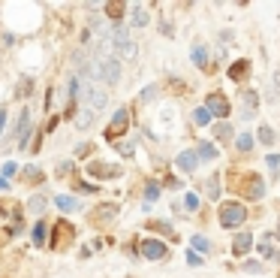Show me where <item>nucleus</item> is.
Segmentation results:
<instances>
[{"mask_svg":"<svg viewBox=\"0 0 280 278\" xmlns=\"http://www.w3.org/2000/svg\"><path fill=\"white\" fill-rule=\"evenodd\" d=\"M112 45L118 49V55L124 58V61H136V55H139V49H136V42L130 39V31H126L124 25H115L112 31Z\"/></svg>","mask_w":280,"mask_h":278,"instance_id":"nucleus-1","label":"nucleus"},{"mask_svg":"<svg viewBox=\"0 0 280 278\" xmlns=\"http://www.w3.org/2000/svg\"><path fill=\"white\" fill-rule=\"evenodd\" d=\"M235 188H238V194H241L244 200H262V194H265V181L256 173H244L238 178Z\"/></svg>","mask_w":280,"mask_h":278,"instance_id":"nucleus-2","label":"nucleus"},{"mask_svg":"<svg viewBox=\"0 0 280 278\" xmlns=\"http://www.w3.org/2000/svg\"><path fill=\"white\" fill-rule=\"evenodd\" d=\"M244 218H247V208H244V203H238V200H229V203L220 206V224H223L226 230L244 224Z\"/></svg>","mask_w":280,"mask_h":278,"instance_id":"nucleus-3","label":"nucleus"},{"mask_svg":"<svg viewBox=\"0 0 280 278\" xmlns=\"http://www.w3.org/2000/svg\"><path fill=\"white\" fill-rule=\"evenodd\" d=\"M82 97L88 100V109H91V112H96V109H103V106L109 103V94H106L96 82H88V85L82 88Z\"/></svg>","mask_w":280,"mask_h":278,"instance_id":"nucleus-4","label":"nucleus"},{"mask_svg":"<svg viewBox=\"0 0 280 278\" xmlns=\"http://www.w3.org/2000/svg\"><path fill=\"white\" fill-rule=\"evenodd\" d=\"M126 127H130V112H126V109H118L115 118H112V124L106 127V139H109V142H118V136L126 133Z\"/></svg>","mask_w":280,"mask_h":278,"instance_id":"nucleus-5","label":"nucleus"},{"mask_svg":"<svg viewBox=\"0 0 280 278\" xmlns=\"http://www.w3.org/2000/svg\"><path fill=\"white\" fill-rule=\"evenodd\" d=\"M205 109H208L211 115H217V118H226V115L232 112V103L226 100V94L214 91V94H208V97H205Z\"/></svg>","mask_w":280,"mask_h":278,"instance_id":"nucleus-6","label":"nucleus"},{"mask_svg":"<svg viewBox=\"0 0 280 278\" xmlns=\"http://www.w3.org/2000/svg\"><path fill=\"white\" fill-rule=\"evenodd\" d=\"M139 251H142V257H148V260H163L169 251H166V245L157 242V239H145V242L139 245Z\"/></svg>","mask_w":280,"mask_h":278,"instance_id":"nucleus-7","label":"nucleus"},{"mask_svg":"<svg viewBox=\"0 0 280 278\" xmlns=\"http://www.w3.org/2000/svg\"><path fill=\"white\" fill-rule=\"evenodd\" d=\"M247 76H250V61L247 58H241V61H235V64L229 67V79H232V82H247Z\"/></svg>","mask_w":280,"mask_h":278,"instance_id":"nucleus-8","label":"nucleus"},{"mask_svg":"<svg viewBox=\"0 0 280 278\" xmlns=\"http://www.w3.org/2000/svg\"><path fill=\"white\" fill-rule=\"evenodd\" d=\"M28 133H31V109H24L18 118V148H28Z\"/></svg>","mask_w":280,"mask_h":278,"instance_id":"nucleus-9","label":"nucleus"},{"mask_svg":"<svg viewBox=\"0 0 280 278\" xmlns=\"http://www.w3.org/2000/svg\"><path fill=\"white\" fill-rule=\"evenodd\" d=\"M250 245H253V236H250V233H238L235 242H232V254H235V257H244L250 251Z\"/></svg>","mask_w":280,"mask_h":278,"instance_id":"nucleus-10","label":"nucleus"},{"mask_svg":"<svg viewBox=\"0 0 280 278\" xmlns=\"http://www.w3.org/2000/svg\"><path fill=\"white\" fill-rule=\"evenodd\" d=\"M88 173H91V175H99V178H115V175H121V167H106V164H91V167H88Z\"/></svg>","mask_w":280,"mask_h":278,"instance_id":"nucleus-11","label":"nucleus"},{"mask_svg":"<svg viewBox=\"0 0 280 278\" xmlns=\"http://www.w3.org/2000/svg\"><path fill=\"white\" fill-rule=\"evenodd\" d=\"M193 64H196V67L199 70H208V73H211V64H208V49H205V45H193Z\"/></svg>","mask_w":280,"mask_h":278,"instance_id":"nucleus-12","label":"nucleus"},{"mask_svg":"<svg viewBox=\"0 0 280 278\" xmlns=\"http://www.w3.org/2000/svg\"><path fill=\"white\" fill-rule=\"evenodd\" d=\"M196 164H199V154H196V151H181V154H178V167H181L184 173H193Z\"/></svg>","mask_w":280,"mask_h":278,"instance_id":"nucleus-13","label":"nucleus"},{"mask_svg":"<svg viewBox=\"0 0 280 278\" xmlns=\"http://www.w3.org/2000/svg\"><path fill=\"white\" fill-rule=\"evenodd\" d=\"M55 203H58V208H63V212H75L79 206V200L75 197H66V194H61V197H55Z\"/></svg>","mask_w":280,"mask_h":278,"instance_id":"nucleus-14","label":"nucleus"},{"mask_svg":"<svg viewBox=\"0 0 280 278\" xmlns=\"http://www.w3.org/2000/svg\"><path fill=\"white\" fill-rule=\"evenodd\" d=\"M256 136H259V142H262V145H274V130H271V127H268V124H262V127H259V130H256Z\"/></svg>","mask_w":280,"mask_h":278,"instance_id":"nucleus-15","label":"nucleus"},{"mask_svg":"<svg viewBox=\"0 0 280 278\" xmlns=\"http://www.w3.org/2000/svg\"><path fill=\"white\" fill-rule=\"evenodd\" d=\"M199 157H205V160H214L217 157V148L211 145V142H199V151H196Z\"/></svg>","mask_w":280,"mask_h":278,"instance_id":"nucleus-16","label":"nucleus"},{"mask_svg":"<svg viewBox=\"0 0 280 278\" xmlns=\"http://www.w3.org/2000/svg\"><path fill=\"white\" fill-rule=\"evenodd\" d=\"M124 3H121V0H112V3H106V12H109V15H112V18H115V21H118V18H121V15H124Z\"/></svg>","mask_w":280,"mask_h":278,"instance_id":"nucleus-17","label":"nucleus"},{"mask_svg":"<svg viewBox=\"0 0 280 278\" xmlns=\"http://www.w3.org/2000/svg\"><path fill=\"white\" fill-rule=\"evenodd\" d=\"M214 136H217L220 142H232V127H229V124H217V127H214Z\"/></svg>","mask_w":280,"mask_h":278,"instance_id":"nucleus-18","label":"nucleus"},{"mask_svg":"<svg viewBox=\"0 0 280 278\" xmlns=\"http://www.w3.org/2000/svg\"><path fill=\"white\" fill-rule=\"evenodd\" d=\"M91 121H93V112H91V109H82V112H79V118H75V124H79L82 130H85V127H91Z\"/></svg>","mask_w":280,"mask_h":278,"instance_id":"nucleus-19","label":"nucleus"},{"mask_svg":"<svg viewBox=\"0 0 280 278\" xmlns=\"http://www.w3.org/2000/svg\"><path fill=\"white\" fill-rule=\"evenodd\" d=\"M235 145H238V151H250V148H253V136H250V133H238Z\"/></svg>","mask_w":280,"mask_h":278,"instance_id":"nucleus-20","label":"nucleus"},{"mask_svg":"<svg viewBox=\"0 0 280 278\" xmlns=\"http://www.w3.org/2000/svg\"><path fill=\"white\" fill-rule=\"evenodd\" d=\"M205 191H208V200H217V194H220L217 175H211V178H208V184H205Z\"/></svg>","mask_w":280,"mask_h":278,"instance_id":"nucleus-21","label":"nucleus"},{"mask_svg":"<svg viewBox=\"0 0 280 278\" xmlns=\"http://www.w3.org/2000/svg\"><path fill=\"white\" fill-rule=\"evenodd\" d=\"M193 121H196V124H208V121H211V112L202 106V109H196V112H193Z\"/></svg>","mask_w":280,"mask_h":278,"instance_id":"nucleus-22","label":"nucleus"},{"mask_svg":"<svg viewBox=\"0 0 280 278\" xmlns=\"http://www.w3.org/2000/svg\"><path fill=\"white\" fill-rule=\"evenodd\" d=\"M133 25H136V28H145V25H148V12H145L142 6L136 9V15H133Z\"/></svg>","mask_w":280,"mask_h":278,"instance_id":"nucleus-23","label":"nucleus"},{"mask_svg":"<svg viewBox=\"0 0 280 278\" xmlns=\"http://www.w3.org/2000/svg\"><path fill=\"white\" fill-rule=\"evenodd\" d=\"M45 242V224H36L33 227V245H42Z\"/></svg>","mask_w":280,"mask_h":278,"instance_id":"nucleus-24","label":"nucleus"},{"mask_svg":"<svg viewBox=\"0 0 280 278\" xmlns=\"http://www.w3.org/2000/svg\"><path fill=\"white\" fill-rule=\"evenodd\" d=\"M157 197H160V188H157L154 181H148V188H145V200H148V203H154Z\"/></svg>","mask_w":280,"mask_h":278,"instance_id":"nucleus-25","label":"nucleus"},{"mask_svg":"<svg viewBox=\"0 0 280 278\" xmlns=\"http://www.w3.org/2000/svg\"><path fill=\"white\" fill-rule=\"evenodd\" d=\"M193 248H196V251H211V242H208L205 236H193Z\"/></svg>","mask_w":280,"mask_h":278,"instance_id":"nucleus-26","label":"nucleus"},{"mask_svg":"<svg viewBox=\"0 0 280 278\" xmlns=\"http://www.w3.org/2000/svg\"><path fill=\"white\" fill-rule=\"evenodd\" d=\"M28 208H31V212H36V215H39V212H42V208H45V197H33L31 203H28Z\"/></svg>","mask_w":280,"mask_h":278,"instance_id":"nucleus-27","label":"nucleus"},{"mask_svg":"<svg viewBox=\"0 0 280 278\" xmlns=\"http://www.w3.org/2000/svg\"><path fill=\"white\" fill-rule=\"evenodd\" d=\"M148 227H151V230H160V233H169V236H175V233H172V227H169V224H163V221H151Z\"/></svg>","mask_w":280,"mask_h":278,"instance_id":"nucleus-28","label":"nucleus"},{"mask_svg":"<svg viewBox=\"0 0 280 278\" xmlns=\"http://www.w3.org/2000/svg\"><path fill=\"white\" fill-rule=\"evenodd\" d=\"M24 178H28V181H42V173H39L36 167H28V170H24Z\"/></svg>","mask_w":280,"mask_h":278,"instance_id":"nucleus-29","label":"nucleus"},{"mask_svg":"<svg viewBox=\"0 0 280 278\" xmlns=\"http://www.w3.org/2000/svg\"><path fill=\"white\" fill-rule=\"evenodd\" d=\"M169 85H172V91H175V94H184V91H187V85L181 82V79H169Z\"/></svg>","mask_w":280,"mask_h":278,"instance_id":"nucleus-30","label":"nucleus"},{"mask_svg":"<svg viewBox=\"0 0 280 278\" xmlns=\"http://www.w3.org/2000/svg\"><path fill=\"white\" fill-rule=\"evenodd\" d=\"M31 91H33V82H31V79H24V82H21V88H18V97H24V94L31 97Z\"/></svg>","mask_w":280,"mask_h":278,"instance_id":"nucleus-31","label":"nucleus"},{"mask_svg":"<svg viewBox=\"0 0 280 278\" xmlns=\"http://www.w3.org/2000/svg\"><path fill=\"white\" fill-rule=\"evenodd\" d=\"M154 97H157V88L154 85H148V88L142 91V100H154Z\"/></svg>","mask_w":280,"mask_h":278,"instance_id":"nucleus-32","label":"nucleus"},{"mask_svg":"<svg viewBox=\"0 0 280 278\" xmlns=\"http://www.w3.org/2000/svg\"><path fill=\"white\" fill-rule=\"evenodd\" d=\"M187 263H190V266H199V263H202V257H199L196 251H190V254H187Z\"/></svg>","mask_w":280,"mask_h":278,"instance_id":"nucleus-33","label":"nucleus"},{"mask_svg":"<svg viewBox=\"0 0 280 278\" xmlns=\"http://www.w3.org/2000/svg\"><path fill=\"white\" fill-rule=\"evenodd\" d=\"M79 191H82V194H93V191H96V184H88V181H79Z\"/></svg>","mask_w":280,"mask_h":278,"instance_id":"nucleus-34","label":"nucleus"},{"mask_svg":"<svg viewBox=\"0 0 280 278\" xmlns=\"http://www.w3.org/2000/svg\"><path fill=\"white\" fill-rule=\"evenodd\" d=\"M184 203H187V208H196V206H199V197H196V194H187Z\"/></svg>","mask_w":280,"mask_h":278,"instance_id":"nucleus-35","label":"nucleus"},{"mask_svg":"<svg viewBox=\"0 0 280 278\" xmlns=\"http://www.w3.org/2000/svg\"><path fill=\"white\" fill-rule=\"evenodd\" d=\"M268 167L271 170H280V154H268Z\"/></svg>","mask_w":280,"mask_h":278,"instance_id":"nucleus-36","label":"nucleus"},{"mask_svg":"<svg viewBox=\"0 0 280 278\" xmlns=\"http://www.w3.org/2000/svg\"><path fill=\"white\" fill-rule=\"evenodd\" d=\"M15 173V164H6V167H3V178H6V175H12Z\"/></svg>","mask_w":280,"mask_h":278,"instance_id":"nucleus-37","label":"nucleus"},{"mask_svg":"<svg viewBox=\"0 0 280 278\" xmlns=\"http://www.w3.org/2000/svg\"><path fill=\"white\" fill-rule=\"evenodd\" d=\"M244 269H247V272H262V266H259V263H247Z\"/></svg>","mask_w":280,"mask_h":278,"instance_id":"nucleus-38","label":"nucleus"},{"mask_svg":"<svg viewBox=\"0 0 280 278\" xmlns=\"http://www.w3.org/2000/svg\"><path fill=\"white\" fill-rule=\"evenodd\" d=\"M3 127H6V112L0 109V133H3Z\"/></svg>","mask_w":280,"mask_h":278,"instance_id":"nucleus-39","label":"nucleus"},{"mask_svg":"<svg viewBox=\"0 0 280 278\" xmlns=\"http://www.w3.org/2000/svg\"><path fill=\"white\" fill-rule=\"evenodd\" d=\"M274 88H277V94H280V73H274Z\"/></svg>","mask_w":280,"mask_h":278,"instance_id":"nucleus-40","label":"nucleus"},{"mask_svg":"<svg viewBox=\"0 0 280 278\" xmlns=\"http://www.w3.org/2000/svg\"><path fill=\"white\" fill-rule=\"evenodd\" d=\"M0 188H3V191H6V188H9V181H6V178H3V175H0Z\"/></svg>","mask_w":280,"mask_h":278,"instance_id":"nucleus-41","label":"nucleus"},{"mask_svg":"<svg viewBox=\"0 0 280 278\" xmlns=\"http://www.w3.org/2000/svg\"><path fill=\"white\" fill-rule=\"evenodd\" d=\"M274 236H277V239H280V224H277V233H274Z\"/></svg>","mask_w":280,"mask_h":278,"instance_id":"nucleus-42","label":"nucleus"},{"mask_svg":"<svg viewBox=\"0 0 280 278\" xmlns=\"http://www.w3.org/2000/svg\"><path fill=\"white\" fill-rule=\"evenodd\" d=\"M274 257H277V260H280V254H274Z\"/></svg>","mask_w":280,"mask_h":278,"instance_id":"nucleus-43","label":"nucleus"}]
</instances>
